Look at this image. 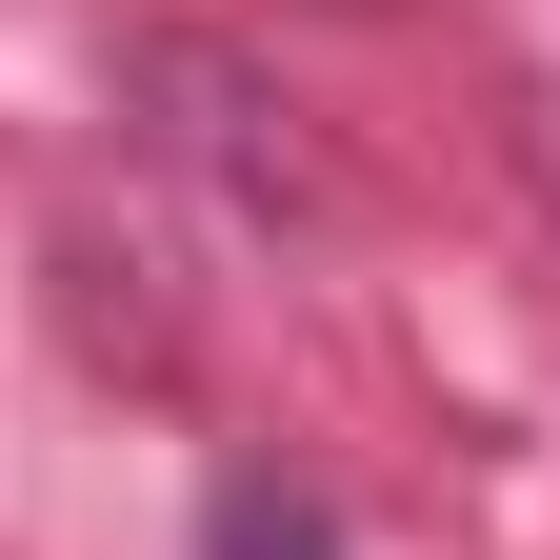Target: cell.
I'll return each instance as SVG.
<instances>
[{
    "instance_id": "cell-2",
    "label": "cell",
    "mask_w": 560,
    "mask_h": 560,
    "mask_svg": "<svg viewBox=\"0 0 560 560\" xmlns=\"http://www.w3.org/2000/svg\"><path fill=\"white\" fill-rule=\"evenodd\" d=\"M200 560H340V521H320V501H301L280 460H241L221 501H200Z\"/></svg>"
},
{
    "instance_id": "cell-3",
    "label": "cell",
    "mask_w": 560,
    "mask_h": 560,
    "mask_svg": "<svg viewBox=\"0 0 560 560\" xmlns=\"http://www.w3.org/2000/svg\"><path fill=\"white\" fill-rule=\"evenodd\" d=\"M320 21H400V0H320Z\"/></svg>"
},
{
    "instance_id": "cell-1",
    "label": "cell",
    "mask_w": 560,
    "mask_h": 560,
    "mask_svg": "<svg viewBox=\"0 0 560 560\" xmlns=\"http://www.w3.org/2000/svg\"><path fill=\"white\" fill-rule=\"evenodd\" d=\"M120 101H140V140H180V161L221 180L241 221H301V241H340V161L301 140V101H260V81H241V40L140 21V40H120Z\"/></svg>"
}]
</instances>
